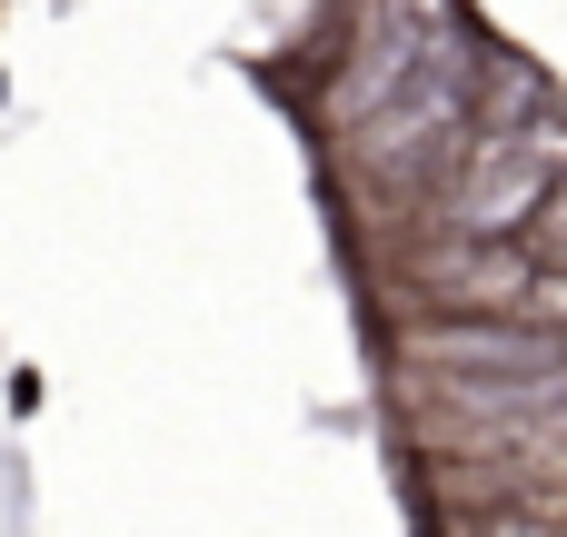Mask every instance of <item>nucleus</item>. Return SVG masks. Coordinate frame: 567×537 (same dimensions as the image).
<instances>
[{
    "label": "nucleus",
    "mask_w": 567,
    "mask_h": 537,
    "mask_svg": "<svg viewBox=\"0 0 567 537\" xmlns=\"http://www.w3.org/2000/svg\"><path fill=\"white\" fill-rule=\"evenodd\" d=\"M419 309L429 319H518V329H558L567 319V269L518 259V239H449L419 259Z\"/></svg>",
    "instance_id": "f257e3e1"
}]
</instances>
